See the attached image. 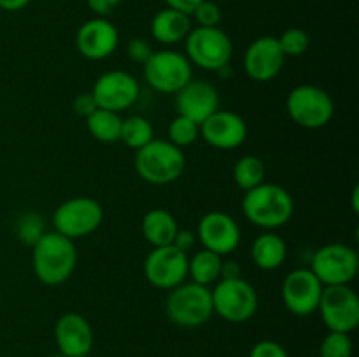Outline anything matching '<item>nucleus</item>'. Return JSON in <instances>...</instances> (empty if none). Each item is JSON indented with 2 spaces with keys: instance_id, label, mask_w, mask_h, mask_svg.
I'll use <instances>...</instances> for the list:
<instances>
[{
  "instance_id": "f257e3e1",
  "label": "nucleus",
  "mask_w": 359,
  "mask_h": 357,
  "mask_svg": "<svg viewBox=\"0 0 359 357\" xmlns=\"http://www.w3.org/2000/svg\"><path fill=\"white\" fill-rule=\"evenodd\" d=\"M32 266L42 284L62 286L72 276L77 266L76 244L58 231H46L32 245Z\"/></svg>"
},
{
  "instance_id": "f03ea898",
  "label": "nucleus",
  "mask_w": 359,
  "mask_h": 357,
  "mask_svg": "<svg viewBox=\"0 0 359 357\" xmlns=\"http://www.w3.org/2000/svg\"><path fill=\"white\" fill-rule=\"evenodd\" d=\"M242 212L249 223L266 231L277 230L291 220L294 202L286 188L272 182H262L245 191L242 200Z\"/></svg>"
},
{
  "instance_id": "7ed1b4c3",
  "label": "nucleus",
  "mask_w": 359,
  "mask_h": 357,
  "mask_svg": "<svg viewBox=\"0 0 359 357\" xmlns=\"http://www.w3.org/2000/svg\"><path fill=\"white\" fill-rule=\"evenodd\" d=\"M186 156L181 147L168 140L153 139L135 150V170L142 181L153 186H167L184 174Z\"/></svg>"
},
{
  "instance_id": "20e7f679",
  "label": "nucleus",
  "mask_w": 359,
  "mask_h": 357,
  "mask_svg": "<svg viewBox=\"0 0 359 357\" xmlns=\"http://www.w3.org/2000/svg\"><path fill=\"white\" fill-rule=\"evenodd\" d=\"M165 314L168 321L179 328H200L214 314L210 289L196 282H182L168 293Z\"/></svg>"
},
{
  "instance_id": "39448f33",
  "label": "nucleus",
  "mask_w": 359,
  "mask_h": 357,
  "mask_svg": "<svg viewBox=\"0 0 359 357\" xmlns=\"http://www.w3.org/2000/svg\"><path fill=\"white\" fill-rule=\"evenodd\" d=\"M184 44L189 63L209 72H221L226 69L233 56V42L219 27L191 28Z\"/></svg>"
},
{
  "instance_id": "423d86ee",
  "label": "nucleus",
  "mask_w": 359,
  "mask_h": 357,
  "mask_svg": "<svg viewBox=\"0 0 359 357\" xmlns=\"http://www.w3.org/2000/svg\"><path fill=\"white\" fill-rule=\"evenodd\" d=\"M210 294H212L214 314L231 324H242V322L251 321L258 312V293L242 276L219 279Z\"/></svg>"
},
{
  "instance_id": "0eeeda50",
  "label": "nucleus",
  "mask_w": 359,
  "mask_h": 357,
  "mask_svg": "<svg viewBox=\"0 0 359 357\" xmlns=\"http://www.w3.org/2000/svg\"><path fill=\"white\" fill-rule=\"evenodd\" d=\"M286 108L298 126L318 130L328 125L335 114V104L323 88L314 84H300L287 94Z\"/></svg>"
},
{
  "instance_id": "6e6552de",
  "label": "nucleus",
  "mask_w": 359,
  "mask_h": 357,
  "mask_svg": "<svg viewBox=\"0 0 359 357\" xmlns=\"http://www.w3.org/2000/svg\"><path fill=\"white\" fill-rule=\"evenodd\" d=\"M142 66L146 83L160 93L175 94L193 79V66L189 59L174 49L153 51Z\"/></svg>"
},
{
  "instance_id": "1a4fd4ad",
  "label": "nucleus",
  "mask_w": 359,
  "mask_h": 357,
  "mask_svg": "<svg viewBox=\"0 0 359 357\" xmlns=\"http://www.w3.org/2000/svg\"><path fill=\"white\" fill-rule=\"evenodd\" d=\"M104 220V209L90 196H77L60 203L53 214L55 231L70 240L95 233Z\"/></svg>"
},
{
  "instance_id": "9d476101",
  "label": "nucleus",
  "mask_w": 359,
  "mask_h": 357,
  "mask_svg": "<svg viewBox=\"0 0 359 357\" xmlns=\"http://www.w3.org/2000/svg\"><path fill=\"white\" fill-rule=\"evenodd\" d=\"M311 270L323 286H349L358 275L359 255L351 245H323L312 255Z\"/></svg>"
},
{
  "instance_id": "9b49d317",
  "label": "nucleus",
  "mask_w": 359,
  "mask_h": 357,
  "mask_svg": "<svg viewBox=\"0 0 359 357\" xmlns=\"http://www.w3.org/2000/svg\"><path fill=\"white\" fill-rule=\"evenodd\" d=\"M318 312L328 331L353 332L359 324V298L351 286H325Z\"/></svg>"
},
{
  "instance_id": "f8f14e48",
  "label": "nucleus",
  "mask_w": 359,
  "mask_h": 357,
  "mask_svg": "<svg viewBox=\"0 0 359 357\" xmlns=\"http://www.w3.org/2000/svg\"><path fill=\"white\" fill-rule=\"evenodd\" d=\"M189 254L175 245L153 247L144 259V276L156 289L170 290L188 279Z\"/></svg>"
},
{
  "instance_id": "ddd939ff",
  "label": "nucleus",
  "mask_w": 359,
  "mask_h": 357,
  "mask_svg": "<svg viewBox=\"0 0 359 357\" xmlns=\"http://www.w3.org/2000/svg\"><path fill=\"white\" fill-rule=\"evenodd\" d=\"M325 286L311 268H297L284 279L280 296L287 312L297 317H307L318 312Z\"/></svg>"
},
{
  "instance_id": "4468645a",
  "label": "nucleus",
  "mask_w": 359,
  "mask_h": 357,
  "mask_svg": "<svg viewBox=\"0 0 359 357\" xmlns=\"http://www.w3.org/2000/svg\"><path fill=\"white\" fill-rule=\"evenodd\" d=\"M98 108L123 112L132 107L140 94L139 80L123 70H109L102 74L91 90Z\"/></svg>"
},
{
  "instance_id": "2eb2a0df",
  "label": "nucleus",
  "mask_w": 359,
  "mask_h": 357,
  "mask_svg": "<svg viewBox=\"0 0 359 357\" xmlns=\"http://www.w3.org/2000/svg\"><path fill=\"white\" fill-rule=\"evenodd\" d=\"M196 238L203 248L212 251L219 255H228L235 252L241 245V227L237 220L226 212H207L198 220Z\"/></svg>"
},
{
  "instance_id": "dca6fc26",
  "label": "nucleus",
  "mask_w": 359,
  "mask_h": 357,
  "mask_svg": "<svg viewBox=\"0 0 359 357\" xmlns=\"http://www.w3.org/2000/svg\"><path fill=\"white\" fill-rule=\"evenodd\" d=\"M286 56L280 49L277 37L263 35L255 38L245 49L244 70L256 83H269L276 79L283 70Z\"/></svg>"
},
{
  "instance_id": "f3484780",
  "label": "nucleus",
  "mask_w": 359,
  "mask_h": 357,
  "mask_svg": "<svg viewBox=\"0 0 359 357\" xmlns=\"http://www.w3.org/2000/svg\"><path fill=\"white\" fill-rule=\"evenodd\" d=\"M119 44L118 28L107 18H91L84 21L76 34V48L84 58L100 62L109 58Z\"/></svg>"
},
{
  "instance_id": "a211bd4d",
  "label": "nucleus",
  "mask_w": 359,
  "mask_h": 357,
  "mask_svg": "<svg viewBox=\"0 0 359 357\" xmlns=\"http://www.w3.org/2000/svg\"><path fill=\"white\" fill-rule=\"evenodd\" d=\"M200 136L219 150L237 149L248 139V122L235 112L217 108L200 125Z\"/></svg>"
},
{
  "instance_id": "6ab92c4d",
  "label": "nucleus",
  "mask_w": 359,
  "mask_h": 357,
  "mask_svg": "<svg viewBox=\"0 0 359 357\" xmlns=\"http://www.w3.org/2000/svg\"><path fill=\"white\" fill-rule=\"evenodd\" d=\"M219 108V93L210 83L191 79L175 93V111L202 125L209 115Z\"/></svg>"
},
{
  "instance_id": "aec40b11",
  "label": "nucleus",
  "mask_w": 359,
  "mask_h": 357,
  "mask_svg": "<svg viewBox=\"0 0 359 357\" xmlns=\"http://www.w3.org/2000/svg\"><path fill=\"white\" fill-rule=\"evenodd\" d=\"M60 354L67 357H86L93 350V328L86 317L76 312L63 314L55 326Z\"/></svg>"
},
{
  "instance_id": "412c9836",
  "label": "nucleus",
  "mask_w": 359,
  "mask_h": 357,
  "mask_svg": "<svg viewBox=\"0 0 359 357\" xmlns=\"http://www.w3.org/2000/svg\"><path fill=\"white\" fill-rule=\"evenodd\" d=\"M189 31H191V16L170 7L158 10L151 20V35L160 44H179L188 37Z\"/></svg>"
},
{
  "instance_id": "4be33fe9",
  "label": "nucleus",
  "mask_w": 359,
  "mask_h": 357,
  "mask_svg": "<svg viewBox=\"0 0 359 357\" xmlns=\"http://www.w3.org/2000/svg\"><path fill=\"white\" fill-rule=\"evenodd\" d=\"M251 258L252 262L259 270L272 272V270L280 268L286 262L287 258V245L283 237H279L273 231H265L251 245Z\"/></svg>"
},
{
  "instance_id": "5701e85b",
  "label": "nucleus",
  "mask_w": 359,
  "mask_h": 357,
  "mask_svg": "<svg viewBox=\"0 0 359 357\" xmlns=\"http://www.w3.org/2000/svg\"><path fill=\"white\" fill-rule=\"evenodd\" d=\"M179 231L177 219L168 210L153 209L142 217V237L153 247L172 245Z\"/></svg>"
},
{
  "instance_id": "b1692460",
  "label": "nucleus",
  "mask_w": 359,
  "mask_h": 357,
  "mask_svg": "<svg viewBox=\"0 0 359 357\" xmlns=\"http://www.w3.org/2000/svg\"><path fill=\"white\" fill-rule=\"evenodd\" d=\"M221 265H223V255L202 248L189 258L188 276H191V282L209 287L210 284L221 279Z\"/></svg>"
},
{
  "instance_id": "393cba45",
  "label": "nucleus",
  "mask_w": 359,
  "mask_h": 357,
  "mask_svg": "<svg viewBox=\"0 0 359 357\" xmlns=\"http://www.w3.org/2000/svg\"><path fill=\"white\" fill-rule=\"evenodd\" d=\"M121 115L119 112L105 111V108H97L91 115L86 118V128L93 139L104 144L119 142L121 135Z\"/></svg>"
},
{
  "instance_id": "a878e982",
  "label": "nucleus",
  "mask_w": 359,
  "mask_h": 357,
  "mask_svg": "<svg viewBox=\"0 0 359 357\" xmlns=\"http://www.w3.org/2000/svg\"><path fill=\"white\" fill-rule=\"evenodd\" d=\"M265 163L262 158L255 156V154H245L241 160H237L233 167L235 184L244 192L265 182Z\"/></svg>"
},
{
  "instance_id": "bb28decb",
  "label": "nucleus",
  "mask_w": 359,
  "mask_h": 357,
  "mask_svg": "<svg viewBox=\"0 0 359 357\" xmlns=\"http://www.w3.org/2000/svg\"><path fill=\"white\" fill-rule=\"evenodd\" d=\"M153 139L154 128L147 118H144V115H130V118L123 119L119 140L126 147H130L133 150H139L140 147L147 146Z\"/></svg>"
},
{
  "instance_id": "cd10ccee",
  "label": "nucleus",
  "mask_w": 359,
  "mask_h": 357,
  "mask_svg": "<svg viewBox=\"0 0 359 357\" xmlns=\"http://www.w3.org/2000/svg\"><path fill=\"white\" fill-rule=\"evenodd\" d=\"M200 136V125L189 118L177 114L168 125V142L177 147H188Z\"/></svg>"
},
{
  "instance_id": "c85d7f7f",
  "label": "nucleus",
  "mask_w": 359,
  "mask_h": 357,
  "mask_svg": "<svg viewBox=\"0 0 359 357\" xmlns=\"http://www.w3.org/2000/svg\"><path fill=\"white\" fill-rule=\"evenodd\" d=\"M321 357H353V340L349 332L330 331L319 346Z\"/></svg>"
},
{
  "instance_id": "c756f323",
  "label": "nucleus",
  "mask_w": 359,
  "mask_h": 357,
  "mask_svg": "<svg viewBox=\"0 0 359 357\" xmlns=\"http://www.w3.org/2000/svg\"><path fill=\"white\" fill-rule=\"evenodd\" d=\"M279 41L280 49H283L284 56H290V58H297L302 56L309 49V35L307 31L302 30V28H287L280 37H277Z\"/></svg>"
},
{
  "instance_id": "7c9ffc66",
  "label": "nucleus",
  "mask_w": 359,
  "mask_h": 357,
  "mask_svg": "<svg viewBox=\"0 0 359 357\" xmlns=\"http://www.w3.org/2000/svg\"><path fill=\"white\" fill-rule=\"evenodd\" d=\"M44 233V223H42V217L39 214H25L20 219V223H18V237H20V240L23 244L30 245V247Z\"/></svg>"
},
{
  "instance_id": "2f4dec72",
  "label": "nucleus",
  "mask_w": 359,
  "mask_h": 357,
  "mask_svg": "<svg viewBox=\"0 0 359 357\" xmlns=\"http://www.w3.org/2000/svg\"><path fill=\"white\" fill-rule=\"evenodd\" d=\"M191 16L195 18L198 27L212 28L219 27L221 16H223V14H221V7L217 6L216 2H212V0H202V2L195 7Z\"/></svg>"
},
{
  "instance_id": "473e14b6",
  "label": "nucleus",
  "mask_w": 359,
  "mask_h": 357,
  "mask_svg": "<svg viewBox=\"0 0 359 357\" xmlns=\"http://www.w3.org/2000/svg\"><path fill=\"white\" fill-rule=\"evenodd\" d=\"M126 55H128V58L132 59L133 63L144 65V63L149 59V56L153 55V48H151L149 42L144 37H135L128 42V46H126Z\"/></svg>"
},
{
  "instance_id": "72a5a7b5",
  "label": "nucleus",
  "mask_w": 359,
  "mask_h": 357,
  "mask_svg": "<svg viewBox=\"0 0 359 357\" xmlns=\"http://www.w3.org/2000/svg\"><path fill=\"white\" fill-rule=\"evenodd\" d=\"M249 357H290L287 350L273 340H262L252 345Z\"/></svg>"
},
{
  "instance_id": "f704fd0d",
  "label": "nucleus",
  "mask_w": 359,
  "mask_h": 357,
  "mask_svg": "<svg viewBox=\"0 0 359 357\" xmlns=\"http://www.w3.org/2000/svg\"><path fill=\"white\" fill-rule=\"evenodd\" d=\"M97 108L98 105L97 102H95V97L91 94V91H88V93H81L74 98V112H76L77 115H81V118L86 119L88 115L93 114Z\"/></svg>"
},
{
  "instance_id": "c9c22d12",
  "label": "nucleus",
  "mask_w": 359,
  "mask_h": 357,
  "mask_svg": "<svg viewBox=\"0 0 359 357\" xmlns=\"http://www.w3.org/2000/svg\"><path fill=\"white\" fill-rule=\"evenodd\" d=\"M121 2L123 0H86L88 7L100 18H105L111 13H114L121 6Z\"/></svg>"
},
{
  "instance_id": "e433bc0d",
  "label": "nucleus",
  "mask_w": 359,
  "mask_h": 357,
  "mask_svg": "<svg viewBox=\"0 0 359 357\" xmlns=\"http://www.w3.org/2000/svg\"><path fill=\"white\" fill-rule=\"evenodd\" d=\"M195 241H196V233H193V231H189V230H181V227H179V231H177V234H175L172 245H175L177 248H181V251L186 252V254H189V251L195 247Z\"/></svg>"
},
{
  "instance_id": "4c0bfd02",
  "label": "nucleus",
  "mask_w": 359,
  "mask_h": 357,
  "mask_svg": "<svg viewBox=\"0 0 359 357\" xmlns=\"http://www.w3.org/2000/svg\"><path fill=\"white\" fill-rule=\"evenodd\" d=\"M165 2H167V7H170V9L181 10V13L191 16V13L195 10V7L198 6L202 0H165Z\"/></svg>"
},
{
  "instance_id": "58836bf2",
  "label": "nucleus",
  "mask_w": 359,
  "mask_h": 357,
  "mask_svg": "<svg viewBox=\"0 0 359 357\" xmlns=\"http://www.w3.org/2000/svg\"><path fill=\"white\" fill-rule=\"evenodd\" d=\"M242 273L237 261H223L221 265V279H238Z\"/></svg>"
},
{
  "instance_id": "ea45409f",
  "label": "nucleus",
  "mask_w": 359,
  "mask_h": 357,
  "mask_svg": "<svg viewBox=\"0 0 359 357\" xmlns=\"http://www.w3.org/2000/svg\"><path fill=\"white\" fill-rule=\"evenodd\" d=\"M32 0H0V9L7 10V13H18V10L25 9Z\"/></svg>"
},
{
  "instance_id": "a19ab883",
  "label": "nucleus",
  "mask_w": 359,
  "mask_h": 357,
  "mask_svg": "<svg viewBox=\"0 0 359 357\" xmlns=\"http://www.w3.org/2000/svg\"><path fill=\"white\" fill-rule=\"evenodd\" d=\"M358 196H359V186H354L353 189V210L354 212H359V203H358Z\"/></svg>"
},
{
  "instance_id": "79ce46f5",
  "label": "nucleus",
  "mask_w": 359,
  "mask_h": 357,
  "mask_svg": "<svg viewBox=\"0 0 359 357\" xmlns=\"http://www.w3.org/2000/svg\"><path fill=\"white\" fill-rule=\"evenodd\" d=\"M49 357H67V356H63V354H55V356H49Z\"/></svg>"
},
{
  "instance_id": "37998d69",
  "label": "nucleus",
  "mask_w": 359,
  "mask_h": 357,
  "mask_svg": "<svg viewBox=\"0 0 359 357\" xmlns=\"http://www.w3.org/2000/svg\"><path fill=\"white\" fill-rule=\"evenodd\" d=\"M0 304H2V293H0Z\"/></svg>"
}]
</instances>
